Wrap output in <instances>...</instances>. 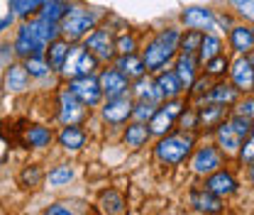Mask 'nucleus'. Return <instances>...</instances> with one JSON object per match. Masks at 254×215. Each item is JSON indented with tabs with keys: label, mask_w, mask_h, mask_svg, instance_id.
<instances>
[{
	"label": "nucleus",
	"mask_w": 254,
	"mask_h": 215,
	"mask_svg": "<svg viewBox=\"0 0 254 215\" xmlns=\"http://www.w3.org/2000/svg\"><path fill=\"white\" fill-rule=\"evenodd\" d=\"M66 54H68V42H64V39L49 42V66L52 69H62Z\"/></svg>",
	"instance_id": "nucleus-26"
},
{
	"label": "nucleus",
	"mask_w": 254,
	"mask_h": 215,
	"mask_svg": "<svg viewBox=\"0 0 254 215\" xmlns=\"http://www.w3.org/2000/svg\"><path fill=\"white\" fill-rule=\"evenodd\" d=\"M129 115H132V103H129V98H125V95L110 98V103L103 108V118L113 125L125 123Z\"/></svg>",
	"instance_id": "nucleus-9"
},
{
	"label": "nucleus",
	"mask_w": 254,
	"mask_h": 215,
	"mask_svg": "<svg viewBox=\"0 0 254 215\" xmlns=\"http://www.w3.org/2000/svg\"><path fill=\"white\" fill-rule=\"evenodd\" d=\"M181 108H184V103L174 100V103H166L164 108L154 110L152 123H149V135H164V132H169L174 120H176V115L181 113Z\"/></svg>",
	"instance_id": "nucleus-6"
},
{
	"label": "nucleus",
	"mask_w": 254,
	"mask_h": 215,
	"mask_svg": "<svg viewBox=\"0 0 254 215\" xmlns=\"http://www.w3.org/2000/svg\"><path fill=\"white\" fill-rule=\"evenodd\" d=\"M222 120H225V105H220V103H213L210 108H203L200 110V123L205 125V127H215Z\"/></svg>",
	"instance_id": "nucleus-28"
},
{
	"label": "nucleus",
	"mask_w": 254,
	"mask_h": 215,
	"mask_svg": "<svg viewBox=\"0 0 254 215\" xmlns=\"http://www.w3.org/2000/svg\"><path fill=\"white\" fill-rule=\"evenodd\" d=\"M176 76H179L184 88L193 86V81H195V62H193L190 54H181V59L176 64Z\"/></svg>",
	"instance_id": "nucleus-22"
},
{
	"label": "nucleus",
	"mask_w": 254,
	"mask_h": 215,
	"mask_svg": "<svg viewBox=\"0 0 254 215\" xmlns=\"http://www.w3.org/2000/svg\"><path fill=\"white\" fill-rule=\"evenodd\" d=\"M30 30L37 34V39H39L42 44H47V42L57 39V27H54V22H47V20H37V22H30Z\"/></svg>",
	"instance_id": "nucleus-29"
},
{
	"label": "nucleus",
	"mask_w": 254,
	"mask_h": 215,
	"mask_svg": "<svg viewBox=\"0 0 254 215\" xmlns=\"http://www.w3.org/2000/svg\"><path fill=\"white\" fill-rule=\"evenodd\" d=\"M5 149H7V144H5V140H2V137H0V159H2V156H5Z\"/></svg>",
	"instance_id": "nucleus-46"
},
{
	"label": "nucleus",
	"mask_w": 254,
	"mask_h": 215,
	"mask_svg": "<svg viewBox=\"0 0 254 215\" xmlns=\"http://www.w3.org/2000/svg\"><path fill=\"white\" fill-rule=\"evenodd\" d=\"M100 203H103V211H105V213H123V211H125V208H123V198H120L115 191L105 193Z\"/></svg>",
	"instance_id": "nucleus-34"
},
{
	"label": "nucleus",
	"mask_w": 254,
	"mask_h": 215,
	"mask_svg": "<svg viewBox=\"0 0 254 215\" xmlns=\"http://www.w3.org/2000/svg\"><path fill=\"white\" fill-rule=\"evenodd\" d=\"M47 213H49V215H68V208H62V206H52Z\"/></svg>",
	"instance_id": "nucleus-45"
},
{
	"label": "nucleus",
	"mask_w": 254,
	"mask_h": 215,
	"mask_svg": "<svg viewBox=\"0 0 254 215\" xmlns=\"http://www.w3.org/2000/svg\"><path fill=\"white\" fill-rule=\"evenodd\" d=\"M184 22L189 25L190 30H213V25H215V17H213V12L210 10H203V7H190L184 12Z\"/></svg>",
	"instance_id": "nucleus-13"
},
{
	"label": "nucleus",
	"mask_w": 254,
	"mask_h": 215,
	"mask_svg": "<svg viewBox=\"0 0 254 215\" xmlns=\"http://www.w3.org/2000/svg\"><path fill=\"white\" fill-rule=\"evenodd\" d=\"M208 64V73L210 76H220V73H225V69H227V59L222 57V54H218V57H213Z\"/></svg>",
	"instance_id": "nucleus-37"
},
{
	"label": "nucleus",
	"mask_w": 254,
	"mask_h": 215,
	"mask_svg": "<svg viewBox=\"0 0 254 215\" xmlns=\"http://www.w3.org/2000/svg\"><path fill=\"white\" fill-rule=\"evenodd\" d=\"M95 69V57L86 47H71L66 59H64L62 71L68 78H78V76H91Z\"/></svg>",
	"instance_id": "nucleus-3"
},
{
	"label": "nucleus",
	"mask_w": 254,
	"mask_h": 215,
	"mask_svg": "<svg viewBox=\"0 0 254 215\" xmlns=\"http://www.w3.org/2000/svg\"><path fill=\"white\" fill-rule=\"evenodd\" d=\"M100 91L105 93L108 98H118V95H123L127 91V76L125 73H120L118 69H108V71H103V76H100Z\"/></svg>",
	"instance_id": "nucleus-10"
},
{
	"label": "nucleus",
	"mask_w": 254,
	"mask_h": 215,
	"mask_svg": "<svg viewBox=\"0 0 254 215\" xmlns=\"http://www.w3.org/2000/svg\"><path fill=\"white\" fill-rule=\"evenodd\" d=\"M27 78H30L27 69L12 64V66L7 69V73H5V91H12V93L25 91V88H27Z\"/></svg>",
	"instance_id": "nucleus-16"
},
{
	"label": "nucleus",
	"mask_w": 254,
	"mask_h": 215,
	"mask_svg": "<svg viewBox=\"0 0 254 215\" xmlns=\"http://www.w3.org/2000/svg\"><path fill=\"white\" fill-rule=\"evenodd\" d=\"M190 147H193V137L189 135H171V137H164L157 144V156L166 164H179L189 156Z\"/></svg>",
	"instance_id": "nucleus-2"
},
{
	"label": "nucleus",
	"mask_w": 254,
	"mask_h": 215,
	"mask_svg": "<svg viewBox=\"0 0 254 215\" xmlns=\"http://www.w3.org/2000/svg\"><path fill=\"white\" fill-rule=\"evenodd\" d=\"M200 39H203V32L200 30H190L184 39H181V52L184 54H193L198 47H200Z\"/></svg>",
	"instance_id": "nucleus-33"
},
{
	"label": "nucleus",
	"mask_w": 254,
	"mask_h": 215,
	"mask_svg": "<svg viewBox=\"0 0 254 215\" xmlns=\"http://www.w3.org/2000/svg\"><path fill=\"white\" fill-rule=\"evenodd\" d=\"M235 98H237V91H235V88H230V86H215L213 91L208 93V100H210V103H220V105L232 103Z\"/></svg>",
	"instance_id": "nucleus-31"
},
{
	"label": "nucleus",
	"mask_w": 254,
	"mask_h": 215,
	"mask_svg": "<svg viewBox=\"0 0 254 215\" xmlns=\"http://www.w3.org/2000/svg\"><path fill=\"white\" fill-rule=\"evenodd\" d=\"M93 22H95L93 12H86L83 7H73V10H68V12L64 15L62 32L66 39H81L86 32L93 27Z\"/></svg>",
	"instance_id": "nucleus-4"
},
{
	"label": "nucleus",
	"mask_w": 254,
	"mask_h": 215,
	"mask_svg": "<svg viewBox=\"0 0 254 215\" xmlns=\"http://www.w3.org/2000/svg\"><path fill=\"white\" fill-rule=\"evenodd\" d=\"M120 73H125L127 78H142L144 76V59H137L134 54H123V59L115 66Z\"/></svg>",
	"instance_id": "nucleus-17"
},
{
	"label": "nucleus",
	"mask_w": 254,
	"mask_h": 215,
	"mask_svg": "<svg viewBox=\"0 0 254 215\" xmlns=\"http://www.w3.org/2000/svg\"><path fill=\"white\" fill-rule=\"evenodd\" d=\"M25 142H27L30 147L42 149V147H47V144L52 142V132H49L47 127H42V125H34V127H30V130H27Z\"/></svg>",
	"instance_id": "nucleus-25"
},
{
	"label": "nucleus",
	"mask_w": 254,
	"mask_h": 215,
	"mask_svg": "<svg viewBox=\"0 0 254 215\" xmlns=\"http://www.w3.org/2000/svg\"><path fill=\"white\" fill-rule=\"evenodd\" d=\"M68 88H71V93L83 103V105H98L100 103V95H103V91H100V83L98 81H93L91 76H78V78H71V83H68Z\"/></svg>",
	"instance_id": "nucleus-5"
},
{
	"label": "nucleus",
	"mask_w": 254,
	"mask_h": 215,
	"mask_svg": "<svg viewBox=\"0 0 254 215\" xmlns=\"http://www.w3.org/2000/svg\"><path fill=\"white\" fill-rule=\"evenodd\" d=\"M147 137H149V130H147L142 123L129 125L127 132H125V142L129 144V147H142V144L147 142Z\"/></svg>",
	"instance_id": "nucleus-30"
},
{
	"label": "nucleus",
	"mask_w": 254,
	"mask_h": 215,
	"mask_svg": "<svg viewBox=\"0 0 254 215\" xmlns=\"http://www.w3.org/2000/svg\"><path fill=\"white\" fill-rule=\"evenodd\" d=\"M205 188L210 191V193H215V196H230L235 188H237V184H235V179L227 174V171H213V176L208 179V184H205Z\"/></svg>",
	"instance_id": "nucleus-15"
},
{
	"label": "nucleus",
	"mask_w": 254,
	"mask_h": 215,
	"mask_svg": "<svg viewBox=\"0 0 254 215\" xmlns=\"http://www.w3.org/2000/svg\"><path fill=\"white\" fill-rule=\"evenodd\" d=\"M12 22V12H10V0H0V32Z\"/></svg>",
	"instance_id": "nucleus-39"
},
{
	"label": "nucleus",
	"mask_w": 254,
	"mask_h": 215,
	"mask_svg": "<svg viewBox=\"0 0 254 215\" xmlns=\"http://www.w3.org/2000/svg\"><path fill=\"white\" fill-rule=\"evenodd\" d=\"M240 156H242V161H254V130H252V135H250V140H247V144L242 147Z\"/></svg>",
	"instance_id": "nucleus-42"
},
{
	"label": "nucleus",
	"mask_w": 254,
	"mask_h": 215,
	"mask_svg": "<svg viewBox=\"0 0 254 215\" xmlns=\"http://www.w3.org/2000/svg\"><path fill=\"white\" fill-rule=\"evenodd\" d=\"M83 115H86V108H83V103L73 95L71 91H64L59 95V118H62L64 125H76L83 120Z\"/></svg>",
	"instance_id": "nucleus-7"
},
{
	"label": "nucleus",
	"mask_w": 254,
	"mask_h": 215,
	"mask_svg": "<svg viewBox=\"0 0 254 215\" xmlns=\"http://www.w3.org/2000/svg\"><path fill=\"white\" fill-rule=\"evenodd\" d=\"M176 42H179V32L176 30L161 32L157 39L147 47V52H144V66L147 69H161L164 64L174 57Z\"/></svg>",
	"instance_id": "nucleus-1"
},
{
	"label": "nucleus",
	"mask_w": 254,
	"mask_h": 215,
	"mask_svg": "<svg viewBox=\"0 0 254 215\" xmlns=\"http://www.w3.org/2000/svg\"><path fill=\"white\" fill-rule=\"evenodd\" d=\"M115 49H118L120 54H132V52H134V37H129V34H123V37L118 39Z\"/></svg>",
	"instance_id": "nucleus-40"
},
{
	"label": "nucleus",
	"mask_w": 254,
	"mask_h": 215,
	"mask_svg": "<svg viewBox=\"0 0 254 215\" xmlns=\"http://www.w3.org/2000/svg\"><path fill=\"white\" fill-rule=\"evenodd\" d=\"M68 12V5L62 2V0H44V5H42V20H47V22H59L64 20V15Z\"/></svg>",
	"instance_id": "nucleus-23"
},
{
	"label": "nucleus",
	"mask_w": 254,
	"mask_h": 215,
	"mask_svg": "<svg viewBox=\"0 0 254 215\" xmlns=\"http://www.w3.org/2000/svg\"><path fill=\"white\" fill-rule=\"evenodd\" d=\"M200 62H210L213 57H218L220 54V39L218 37H213V34H203V39H200Z\"/></svg>",
	"instance_id": "nucleus-27"
},
{
	"label": "nucleus",
	"mask_w": 254,
	"mask_h": 215,
	"mask_svg": "<svg viewBox=\"0 0 254 215\" xmlns=\"http://www.w3.org/2000/svg\"><path fill=\"white\" fill-rule=\"evenodd\" d=\"M157 88H159V93L166 95V98H176L184 86H181V81H179L176 73H161L157 81Z\"/></svg>",
	"instance_id": "nucleus-24"
},
{
	"label": "nucleus",
	"mask_w": 254,
	"mask_h": 215,
	"mask_svg": "<svg viewBox=\"0 0 254 215\" xmlns=\"http://www.w3.org/2000/svg\"><path fill=\"white\" fill-rule=\"evenodd\" d=\"M232 2H237V5H245V2H250V0H232Z\"/></svg>",
	"instance_id": "nucleus-48"
},
{
	"label": "nucleus",
	"mask_w": 254,
	"mask_h": 215,
	"mask_svg": "<svg viewBox=\"0 0 254 215\" xmlns=\"http://www.w3.org/2000/svg\"><path fill=\"white\" fill-rule=\"evenodd\" d=\"M190 166H193L195 174H213L220 166V156H218V152L213 147H205V149H200V152L193 156V164Z\"/></svg>",
	"instance_id": "nucleus-14"
},
{
	"label": "nucleus",
	"mask_w": 254,
	"mask_h": 215,
	"mask_svg": "<svg viewBox=\"0 0 254 215\" xmlns=\"http://www.w3.org/2000/svg\"><path fill=\"white\" fill-rule=\"evenodd\" d=\"M157 83H152V81H147V78H142L139 83H137V93H139V98H147V100H152L154 95H157Z\"/></svg>",
	"instance_id": "nucleus-38"
},
{
	"label": "nucleus",
	"mask_w": 254,
	"mask_h": 215,
	"mask_svg": "<svg viewBox=\"0 0 254 215\" xmlns=\"http://www.w3.org/2000/svg\"><path fill=\"white\" fill-rule=\"evenodd\" d=\"M25 69H27V73H30V76H44V73L49 71V66L42 62V57H39V54H34V57H27V64H25Z\"/></svg>",
	"instance_id": "nucleus-35"
},
{
	"label": "nucleus",
	"mask_w": 254,
	"mask_h": 215,
	"mask_svg": "<svg viewBox=\"0 0 254 215\" xmlns=\"http://www.w3.org/2000/svg\"><path fill=\"white\" fill-rule=\"evenodd\" d=\"M252 66H254V62H252Z\"/></svg>",
	"instance_id": "nucleus-49"
},
{
	"label": "nucleus",
	"mask_w": 254,
	"mask_h": 215,
	"mask_svg": "<svg viewBox=\"0 0 254 215\" xmlns=\"http://www.w3.org/2000/svg\"><path fill=\"white\" fill-rule=\"evenodd\" d=\"M190 201H193L195 211H200V213H218V211L222 208V206H220V198H218L215 193H210V191L193 193V196H190Z\"/></svg>",
	"instance_id": "nucleus-20"
},
{
	"label": "nucleus",
	"mask_w": 254,
	"mask_h": 215,
	"mask_svg": "<svg viewBox=\"0 0 254 215\" xmlns=\"http://www.w3.org/2000/svg\"><path fill=\"white\" fill-rule=\"evenodd\" d=\"M44 44L37 39V34L30 30V25L20 27V34H17V42H15V52L20 57H34V54H42Z\"/></svg>",
	"instance_id": "nucleus-12"
},
{
	"label": "nucleus",
	"mask_w": 254,
	"mask_h": 215,
	"mask_svg": "<svg viewBox=\"0 0 254 215\" xmlns=\"http://www.w3.org/2000/svg\"><path fill=\"white\" fill-rule=\"evenodd\" d=\"M134 115H137V120H144V118H152L154 115V108H152V103H142L137 110H132Z\"/></svg>",
	"instance_id": "nucleus-43"
},
{
	"label": "nucleus",
	"mask_w": 254,
	"mask_h": 215,
	"mask_svg": "<svg viewBox=\"0 0 254 215\" xmlns=\"http://www.w3.org/2000/svg\"><path fill=\"white\" fill-rule=\"evenodd\" d=\"M240 115H245V118H254V98L252 100H245L242 105H240V110H237Z\"/></svg>",
	"instance_id": "nucleus-44"
},
{
	"label": "nucleus",
	"mask_w": 254,
	"mask_h": 215,
	"mask_svg": "<svg viewBox=\"0 0 254 215\" xmlns=\"http://www.w3.org/2000/svg\"><path fill=\"white\" fill-rule=\"evenodd\" d=\"M22 184L25 186H37L39 184V169H37V166L25 169V174H22Z\"/></svg>",
	"instance_id": "nucleus-41"
},
{
	"label": "nucleus",
	"mask_w": 254,
	"mask_h": 215,
	"mask_svg": "<svg viewBox=\"0 0 254 215\" xmlns=\"http://www.w3.org/2000/svg\"><path fill=\"white\" fill-rule=\"evenodd\" d=\"M59 144H62L64 149H81L86 144V135L76 125H66L64 132L59 135Z\"/></svg>",
	"instance_id": "nucleus-18"
},
{
	"label": "nucleus",
	"mask_w": 254,
	"mask_h": 215,
	"mask_svg": "<svg viewBox=\"0 0 254 215\" xmlns=\"http://www.w3.org/2000/svg\"><path fill=\"white\" fill-rule=\"evenodd\" d=\"M73 179V171L68 166H57L52 174H49V184L52 186H62V184H68Z\"/></svg>",
	"instance_id": "nucleus-36"
},
{
	"label": "nucleus",
	"mask_w": 254,
	"mask_h": 215,
	"mask_svg": "<svg viewBox=\"0 0 254 215\" xmlns=\"http://www.w3.org/2000/svg\"><path fill=\"white\" fill-rule=\"evenodd\" d=\"M86 49H88L91 54H95V57H100V59H113L115 44H113L110 32H105V30L93 32V34L86 39Z\"/></svg>",
	"instance_id": "nucleus-8"
},
{
	"label": "nucleus",
	"mask_w": 254,
	"mask_h": 215,
	"mask_svg": "<svg viewBox=\"0 0 254 215\" xmlns=\"http://www.w3.org/2000/svg\"><path fill=\"white\" fill-rule=\"evenodd\" d=\"M250 179H252V184H254V164H252V169H250Z\"/></svg>",
	"instance_id": "nucleus-47"
},
{
	"label": "nucleus",
	"mask_w": 254,
	"mask_h": 215,
	"mask_svg": "<svg viewBox=\"0 0 254 215\" xmlns=\"http://www.w3.org/2000/svg\"><path fill=\"white\" fill-rule=\"evenodd\" d=\"M218 140H220V144L227 149V152H237V149L242 147V135H240L230 123L218 127Z\"/></svg>",
	"instance_id": "nucleus-21"
},
{
	"label": "nucleus",
	"mask_w": 254,
	"mask_h": 215,
	"mask_svg": "<svg viewBox=\"0 0 254 215\" xmlns=\"http://www.w3.org/2000/svg\"><path fill=\"white\" fill-rule=\"evenodd\" d=\"M42 5H44V0H12V10H15L17 15H22V17H27L32 12L42 10Z\"/></svg>",
	"instance_id": "nucleus-32"
},
{
	"label": "nucleus",
	"mask_w": 254,
	"mask_h": 215,
	"mask_svg": "<svg viewBox=\"0 0 254 215\" xmlns=\"http://www.w3.org/2000/svg\"><path fill=\"white\" fill-rule=\"evenodd\" d=\"M230 42H232V47L240 54H247V52L254 49V30H250V27H235L232 34H230Z\"/></svg>",
	"instance_id": "nucleus-19"
},
{
	"label": "nucleus",
	"mask_w": 254,
	"mask_h": 215,
	"mask_svg": "<svg viewBox=\"0 0 254 215\" xmlns=\"http://www.w3.org/2000/svg\"><path fill=\"white\" fill-rule=\"evenodd\" d=\"M232 81L237 86V91L252 93L254 91V66L250 59H240L232 66Z\"/></svg>",
	"instance_id": "nucleus-11"
}]
</instances>
